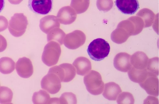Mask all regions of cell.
<instances>
[{
	"mask_svg": "<svg viewBox=\"0 0 159 104\" xmlns=\"http://www.w3.org/2000/svg\"><path fill=\"white\" fill-rule=\"evenodd\" d=\"M110 51L109 44L104 39L98 38L89 44L87 52L90 58L95 61L104 60L109 55Z\"/></svg>",
	"mask_w": 159,
	"mask_h": 104,
	"instance_id": "6da1fadb",
	"label": "cell"
},
{
	"mask_svg": "<svg viewBox=\"0 0 159 104\" xmlns=\"http://www.w3.org/2000/svg\"><path fill=\"white\" fill-rule=\"evenodd\" d=\"M84 81L87 91L92 95H99L103 92L104 83L101 75L98 72L93 70L91 71L84 77Z\"/></svg>",
	"mask_w": 159,
	"mask_h": 104,
	"instance_id": "7a4b0ae2",
	"label": "cell"
},
{
	"mask_svg": "<svg viewBox=\"0 0 159 104\" xmlns=\"http://www.w3.org/2000/svg\"><path fill=\"white\" fill-rule=\"evenodd\" d=\"M61 53L59 43L55 41L49 42L45 45L42 56L43 62L48 67L57 64Z\"/></svg>",
	"mask_w": 159,
	"mask_h": 104,
	"instance_id": "3957f363",
	"label": "cell"
},
{
	"mask_svg": "<svg viewBox=\"0 0 159 104\" xmlns=\"http://www.w3.org/2000/svg\"><path fill=\"white\" fill-rule=\"evenodd\" d=\"M28 24L27 18L23 13H16L10 19L8 30L12 36L20 37L25 33Z\"/></svg>",
	"mask_w": 159,
	"mask_h": 104,
	"instance_id": "277c9868",
	"label": "cell"
},
{
	"mask_svg": "<svg viewBox=\"0 0 159 104\" xmlns=\"http://www.w3.org/2000/svg\"><path fill=\"white\" fill-rule=\"evenodd\" d=\"M49 72L54 73L59 77L61 81L68 82L72 81L76 76L74 67L69 64H63L55 66L49 69Z\"/></svg>",
	"mask_w": 159,
	"mask_h": 104,
	"instance_id": "5b68a950",
	"label": "cell"
},
{
	"mask_svg": "<svg viewBox=\"0 0 159 104\" xmlns=\"http://www.w3.org/2000/svg\"><path fill=\"white\" fill-rule=\"evenodd\" d=\"M60 79L54 73L49 72L43 78L41 81V87L52 94H57L61 88Z\"/></svg>",
	"mask_w": 159,
	"mask_h": 104,
	"instance_id": "8992f818",
	"label": "cell"
},
{
	"mask_svg": "<svg viewBox=\"0 0 159 104\" xmlns=\"http://www.w3.org/2000/svg\"><path fill=\"white\" fill-rule=\"evenodd\" d=\"M86 36L82 31L76 30L67 34L64 39V44L68 49L75 50L84 44Z\"/></svg>",
	"mask_w": 159,
	"mask_h": 104,
	"instance_id": "52a82bcc",
	"label": "cell"
},
{
	"mask_svg": "<svg viewBox=\"0 0 159 104\" xmlns=\"http://www.w3.org/2000/svg\"><path fill=\"white\" fill-rule=\"evenodd\" d=\"M53 0H29L28 6L32 12L46 15L52 11Z\"/></svg>",
	"mask_w": 159,
	"mask_h": 104,
	"instance_id": "ba28073f",
	"label": "cell"
},
{
	"mask_svg": "<svg viewBox=\"0 0 159 104\" xmlns=\"http://www.w3.org/2000/svg\"><path fill=\"white\" fill-rule=\"evenodd\" d=\"M16 69L18 75L23 78H29L33 74L32 63L30 60L27 57L20 58L16 64Z\"/></svg>",
	"mask_w": 159,
	"mask_h": 104,
	"instance_id": "9c48e42d",
	"label": "cell"
},
{
	"mask_svg": "<svg viewBox=\"0 0 159 104\" xmlns=\"http://www.w3.org/2000/svg\"><path fill=\"white\" fill-rule=\"evenodd\" d=\"M130 56L128 53L125 52L118 53L113 60L115 68L122 72H128L132 67L130 61Z\"/></svg>",
	"mask_w": 159,
	"mask_h": 104,
	"instance_id": "30bf717a",
	"label": "cell"
},
{
	"mask_svg": "<svg viewBox=\"0 0 159 104\" xmlns=\"http://www.w3.org/2000/svg\"><path fill=\"white\" fill-rule=\"evenodd\" d=\"M116 5L122 13L128 15L135 13L139 7L138 0H116Z\"/></svg>",
	"mask_w": 159,
	"mask_h": 104,
	"instance_id": "8fae6325",
	"label": "cell"
},
{
	"mask_svg": "<svg viewBox=\"0 0 159 104\" xmlns=\"http://www.w3.org/2000/svg\"><path fill=\"white\" fill-rule=\"evenodd\" d=\"M57 17L60 23L62 24L70 25L76 20L77 15L71 7L66 6L59 10Z\"/></svg>",
	"mask_w": 159,
	"mask_h": 104,
	"instance_id": "7c38bea8",
	"label": "cell"
},
{
	"mask_svg": "<svg viewBox=\"0 0 159 104\" xmlns=\"http://www.w3.org/2000/svg\"><path fill=\"white\" fill-rule=\"evenodd\" d=\"M139 84L148 95L158 96L159 80L157 76L149 75L144 81Z\"/></svg>",
	"mask_w": 159,
	"mask_h": 104,
	"instance_id": "4fadbf2b",
	"label": "cell"
},
{
	"mask_svg": "<svg viewBox=\"0 0 159 104\" xmlns=\"http://www.w3.org/2000/svg\"><path fill=\"white\" fill-rule=\"evenodd\" d=\"M59 21L57 17L53 15H48L44 17L40 20L39 27L43 33L48 34L52 29L60 28Z\"/></svg>",
	"mask_w": 159,
	"mask_h": 104,
	"instance_id": "5bb4252c",
	"label": "cell"
},
{
	"mask_svg": "<svg viewBox=\"0 0 159 104\" xmlns=\"http://www.w3.org/2000/svg\"><path fill=\"white\" fill-rule=\"evenodd\" d=\"M148 60V57L146 53L141 51L136 52L130 56V61L131 65L137 69H145Z\"/></svg>",
	"mask_w": 159,
	"mask_h": 104,
	"instance_id": "9a60e30c",
	"label": "cell"
},
{
	"mask_svg": "<svg viewBox=\"0 0 159 104\" xmlns=\"http://www.w3.org/2000/svg\"><path fill=\"white\" fill-rule=\"evenodd\" d=\"M78 75L84 76L89 73L92 69V64L89 59L84 57L76 58L73 63Z\"/></svg>",
	"mask_w": 159,
	"mask_h": 104,
	"instance_id": "2e32d148",
	"label": "cell"
},
{
	"mask_svg": "<svg viewBox=\"0 0 159 104\" xmlns=\"http://www.w3.org/2000/svg\"><path fill=\"white\" fill-rule=\"evenodd\" d=\"M103 95L109 101H116L119 94L122 92L118 84L113 82L105 84Z\"/></svg>",
	"mask_w": 159,
	"mask_h": 104,
	"instance_id": "e0dca14e",
	"label": "cell"
},
{
	"mask_svg": "<svg viewBox=\"0 0 159 104\" xmlns=\"http://www.w3.org/2000/svg\"><path fill=\"white\" fill-rule=\"evenodd\" d=\"M128 71L130 79L133 82L139 84L144 81L149 75H154L148 73L146 69L144 70L137 69L133 67Z\"/></svg>",
	"mask_w": 159,
	"mask_h": 104,
	"instance_id": "ac0fdd59",
	"label": "cell"
},
{
	"mask_svg": "<svg viewBox=\"0 0 159 104\" xmlns=\"http://www.w3.org/2000/svg\"><path fill=\"white\" fill-rule=\"evenodd\" d=\"M127 31L123 27L118 25L117 28L111 34V39L114 43L121 44L125 43L130 36Z\"/></svg>",
	"mask_w": 159,
	"mask_h": 104,
	"instance_id": "d6986e66",
	"label": "cell"
},
{
	"mask_svg": "<svg viewBox=\"0 0 159 104\" xmlns=\"http://www.w3.org/2000/svg\"><path fill=\"white\" fill-rule=\"evenodd\" d=\"M15 64L12 59L2 57L0 59V72L5 74L11 73L15 69Z\"/></svg>",
	"mask_w": 159,
	"mask_h": 104,
	"instance_id": "ffe728a7",
	"label": "cell"
},
{
	"mask_svg": "<svg viewBox=\"0 0 159 104\" xmlns=\"http://www.w3.org/2000/svg\"><path fill=\"white\" fill-rule=\"evenodd\" d=\"M137 15L141 18L144 21V28L150 27L152 25L155 16L154 12L148 8H144L139 11Z\"/></svg>",
	"mask_w": 159,
	"mask_h": 104,
	"instance_id": "44dd1931",
	"label": "cell"
},
{
	"mask_svg": "<svg viewBox=\"0 0 159 104\" xmlns=\"http://www.w3.org/2000/svg\"><path fill=\"white\" fill-rule=\"evenodd\" d=\"M65 36V32L60 28H55L48 34V42L55 41L62 45Z\"/></svg>",
	"mask_w": 159,
	"mask_h": 104,
	"instance_id": "7402d4cb",
	"label": "cell"
},
{
	"mask_svg": "<svg viewBox=\"0 0 159 104\" xmlns=\"http://www.w3.org/2000/svg\"><path fill=\"white\" fill-rule=\"evenodd\" d=\"M90 0H71L70 6L77 14L84 13L89 8Z\"/></svg>",
	"mask_w": 159,
	"mask_h": 104,
	"instance_id": "603a6c76",
	"label": "cell"
},
{
	"mask_svg": "<svg viewBox=\"0 0 159 104\" xmlns=\"http://www.w3.org/2000/svg\"><path fill=\"white\" fill-rule=\"evenodd\" d=\"M51 98L47 91L43 90L34 93L32 97V101L35 104H50Z\"/></svg>",
	"mask_w": 159,
	"mask_h": 104,
	"instance_id": "cb8c5ba5",
	"label": "cell"
},
{
	"mask_svg": "<svg viewBox=\"0 0 159 104\" xmlns=\"http://www.w3.org/2000/svg\"><path fill=\"white\" fill-rule=\"evenodd\" d=\"M13 92L8 87L2 86L0 88V103L11 104L13 98Z\"/></svg>",
	"mask_w": 159,
	"mask_h": 104,
	"instance_id": "d4e9b609",
	"label": "cell"
},
{
	"mask_svg": "<svg viewBox=\"0 0 159 104\" xmlns=\"http://www.w3.org/2000/svg\"><path fill=\"white\" fill-rule=\"evenodd\" d=\"M159 58L154 57L148 60L146 69L150 73L158 76L159 74Z\"/></svg>",
	"mask_w": 159,
	"mask_h": 104,
	"instance_id": "484cf974",
	"label": "cell"
},
{
	"mask_svg": "<svg viewBox=\"0 0 159 104\" xmlns=\"http://www.w3.org/2000/svg\"><path fill=\"white\" fill-rule=\"evenodd\" d=\"M117 99V103L119 104H133L134 99L133 95L128 92H121L119 94Z\"/></svg>",
	"mask_w": 159,
	"mask_h": 104,
	"instance_id": "4316f807",
	"label": "cell"
},
{
	"mask_svg": "<svg viewBox=\"0 0 159 104\" xmlns=\"http://www.w3.org/2000/svg\"><path fill=\"white\" fill-rule=\"evenodd\" d=\"M77 99L76 95L71 92L64 93L59 98V104H76Z\"/></svg>",
	"mask_w": 159,
	"mask_h": 104,
	"instance_id": "83f0119b",
	"label": "cell"
},
{
	"mask_svg": "<svg viewBox=\"0 0 159 104\" xmlns=\"http://www.w3.org/2000/svg\"><path fill=\"white\" fill-rule=\"evenodd\" d=\"M98 9L104 12H108L113 8V0H97L96 2Z\"/></svg>",
	"mask_w": 159,
	"mask_h": 104,
	"instance_id": "f1b7e54d",
	"label": "cell"
},
{
	"mask_svg": "<svg viewBox=\"0 0 159 104\" xmlns=\"http://www.w3.org/2000/svg\"><path fill=\"white\" fill-rule=\"evenodd\" d=\"M8 22L7 18L3 16L0 15V32L3 31L7 29Z\"/></svg>",
	"mask_w": 159,
	"mask_h": 104,
	"instance_id": "f546056e",
	"label": "cell"
},
{
	"mask_svg": "<svg viewBox=\"0 0 159 104\" xmlns=\"http://www.w3.org/2000/svg\"><path fill=\"white\" fill-rule=\"evenodd\" d=\"M7 43L6 39L2 35H0V52L5 51L7 48Z\"/></svg>",
	"mask_w": 159,
	"mask_h": 104,
	"instance_id": "4dcf8cb0",
	"label": "cell"
},
{
	"mask_svg": "<svg viewBox=\"0 0 159 104\" xmlns=\"http://www.w3.org/2000/svg\"><path fill=\"white\" fill-rule=\"evenodd\" d=\"M8 1L13 5H18L23 0H8Z\"/></svg>",
	"mask_w": 159,
	"mask_h": 104,
	"instance_id": "1f68e13d",
	"label": "cell"
},
{
	"mask_svg": "<svg viewBox=\"0 0 159 104\" xmlns=\"http://www.w3.org/2000/svg\"><path fill=\"white\" fill-rule=\"evenodd\" d=\"M5 0H0V12L5 7Z\"/></svg>",
	"mask_w": 159,
	"mask_h": 104,
	"instance_id": "d6a6232c",
	"label": "cell"
}]
</instances>
